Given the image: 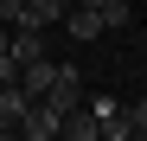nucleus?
Returning <instances> with one entry per match:
<instances>
[{
  "instance_id": "nucleus-7",
  "label": "nucleus",
  "mask_w": 147,
  "mask_h": 141,
  "mask_svg": "<svg viewBox=\"0 0 147 141\" xmlns=\"http://www.w3.org/2000/svg\"><path fill=\"white\" fill-rule=\"evenodd\" d=\"M128 122H134V135H147V96H141V103H128Z\"/></svg>"
},
{
  "instance_id": "nucleus-3",
  "label": "nucleus",
  "mask_w": 147,
  "mask_h": 141,
  "mask_svg": "<svg viewBox=\"0 0 147 141\" xmlns=\"http://www.w3.org/2000/svg\"><path fill=\"white\" fill-rule=\"evenodd\" d=\"M58 26L70 32V45H90V39H102V19H96V7H90V0L64 7V13H58Z\"/></svg>"
},
{
  "instance_id": "nucleus-2",
  "label": "nucleus",
  "mask_w": 147,
  "mask_h": 141,
  "mask_svg": "<svg viewBox=\"0 0 147 141\" xmlns=\"http://www.w3.org/2000/svg\"><path fill=\"white\" fill-rule=\"evenodd\" d=\"M58 122H64V115L45 103V96H32L26 115H19V135H26V141H58Z\"/></svg>"
},
{
  "instance_id": "nucleus-5",
  "label": "nucleus",
  "mask_w": 147,
  "mask_h": 141,
  "mask_svg": "<svg viewBox=\"0 0 147 141\" xmlns=\"http://www.w3.org/2000/svg\"><path fill=\"white\" fill-rule=\"evenodd\" d=\"M26 103H32V96H26L19 83H0V122H13V128H19V115H26Z\"/></svg>"
},
{
  "instance_id": "nucleus-6",
  "label": "nucleus",
  "mask_w": 147,
  "mask_h": 141,
  "mask_svg": "<svg viewBox=\"0 0 147 141\" xmlns=\"http://www.w3.org/2000/svg\"><path fill=\"white\" fill-rule=\"evenodd\" d=\"M96 7V19H102V32H121L128 26V0H90Z\"/></svg>"
},
{
  "instance_id": "nucleus-8",
  "label": "nucleus",
  "mask_w": 147,
  "mask_h": 141,
  "mask_svg": "<svg viewBox=\"0 0 147 141\" xmlns=\"http://www.w3.org/2000/svg\"><path fill=\"white\" fill-rule=\"evenodd\" d=\"M0 19L13 26V19H19V0H0Z\"/></svg>"
},
{
  "instance_id": "nucleus-1",
  "label": "nucleus",
  "mask_w": 147,
  "mask_h": 141,
  "mask_svg": "<svg viewBox=\"0 0 147 141\" xmlns=\"http://www.w3.org/2000/svg\"><path fill=\"white\" fill-rule=\"evenodd\" d=\"M83 96H90V90H83V70H77V64H58V77H51V90H45V103L64 115V109H77Z\"/></svg>"
},
{
  "instance_id": "nucleus-10",
  "label": "nucleus",
  "mask_w": 147,
  "mask_h": 141,
  "mask_svg": "<svg viewBox=\"0 0 147 141\" xmlns=\"http://www.w3.org/2000/svg\"><path fill=\"white\" fill-rule=\"evenodd\" d=\"M58 7H77V0H58Z\"/></svg>"
},
{
  "instance_id": "nucleus-9",
  "label": "nucleus",
  "mask_w": 147,
  "mask_h": 141,
  "mask_svg": "<svg viewBox=\"0 0 147 141\" xmlns=\"http://www.w3.org/2000/svg\"><path fill=\"white\" fill-rule=\"evenodd\" d=\"M7 32H13V26H7V19H0V52H7Z\"/></svg>"
},
{
  "instance_id": "nucleus-4",
  "label": "nucleus",
  "mask_w": 147,
  "mask_h": 141,
  "mask_svg": "<svg viewBox=\"0 0 147 141\" xmlns=\"http://www.w3.org/2000/svg\"><path fill=\"white\" fill-rule=\"evenodd\" d=\"M58 0H19V19H13V26H32V32H51L58 26Z\"/></svg>"
}]
</instances>
